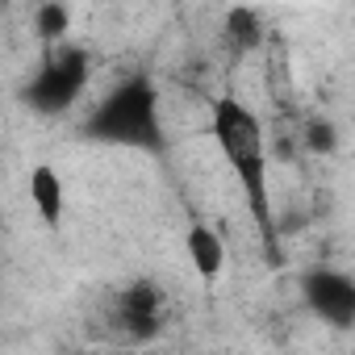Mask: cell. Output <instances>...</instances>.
I'll return each instance as SVG.
<instances>
[{
  "label": "cell",
  "instance_id": "277c9868",
  "mask_svg": "<svg viewBox=\"0 0 355 355\" xmlns=\"http://www.w3.org/2000/svg\"><path fill=\"white\" fill-rule=\"evenodd\" d=\"M88 80H92V59H88V51H80V46H71V42H55V46L42 55L38 71L26 80L21 101H26V109L38 113V117H63V113L76 109V101L84 96Z\"/></svg>",
  "mask_w": 355,
  "mask_h": 355
},
{
  "label": "cell",
  "instance_id": "7a4b0ae2",
  "mask_svg": "<svg viewBox=\"0 0 355 355\" xmlns=\"http://www.w3.org/2000/svg\"><path fill=\"white\" fill-rule=\"evenodd\" d=\"M84 138L105 146H130V150H159L163 146V121H159V88L146 76L121 80L113 92L101 96V105L84 121Z\"/></svg>",
  "mask_w": 355,
  "mask_h": 355
},
{
  "label": "cell",
  "instance_id": "30bf717a",
  "mask_svg": "<svg viewBox=\"0 0 355 355\" xmlns=\"http://www.w3.org/2000/svg\"><path fill=\"white\" fill-rule=\"evenodd\" d=\"M305 146H309L313 155H330V150L338 146L334 125H330V121H309V125H305Z\"/></svg>",
  "mask_w": 355,
  "mask_h": 355
},
{
  "label": "cell",
  "instance_id": "ba28073f",
  "mask_svg": "<svg viewBox=\"0 0 355 355\" xmlns=\"http://www.w3.org/2000/svg\"><path fill=\"white\" fill-rule=\"evenodd\" d=\"M34 30H38V38H42L46 46L67 42L71 9H67V5H59V0H46V5H38V13H34Z\"/></svg>",
  "mask_w": 355,
  "mask_h": 355
},
{
  "label": "cell",
  "instance_id": "52a82bcc",
  "mask_svg": "<svg viewBox=\"0 0 355 355\" xmlns=\"http://www.w3.org/2000/svg\"><path fill=\"white\" fill-rule=\"evenodd\" d=\"M184 255H189V268L197 272L201 284H214L222 272H226V243L214 226L205 222H193L189 234H184Z\"/></svg>",
  "mask_w": 355,
  "mask_h": 355
},
{
  "label": "cell",
  "instance_id": "9c48e42d",
  "mask_svg": "<svg viewBox=\"0 0 355 355\" xmlns=\"http://www.w3.org/2000/svg\"><path fill=\"white\" fill-rule=\"evenodd\" d=\"M226 38H230L239 51H251V46H259L263 26H259V17H255L251 9H230V13H226Z\"/></svg>",
  "mask_w": 355,
  "mask_h": 355
},
{
  "label": "cell",
  "instance_id": "6da1fadb",
  "mask_svg": "<svg viewBox=\"0 0 355 355\" xmlns=\"http://www.w3.org/2000/svg\"><path fill=\"white\" fill-rule=\"evenodd\" d=\"M209 138H214L222 163L230 167V175L239 180L251 218L268 230L272 226V201H268L272 155H268L259 113L239 96H214V105H209Z\"/></svg>",
  "mask_w": 355,
  "mask_h": 355
},
{
  "label": "cell",
  "instance_id": "3957f363",
  "mask_svg": "<svg viewBox=\"0 0 355 355\" xmlns=\"http://www.w3.org/2000/svg\"><path fill=\"white\" fill-rule=\"evenodd\" d=\"M171 326V297L159 280L138 276L105 297L101 309V334L121 347H146Z\"/></svg>",
  "mask_w": 355,
  "mask_h": 355
},
{
  "label": "cell",
  "instance_id": "8992f818",
  "mask_svg": "<svg viewBox=\"0 0 355 355\" xmlns=\"http://www.w3.org/2000/svg\"><path fill=\"white\" fill-rule=\"evenodd\" d=\"M26 193H30V205H34L38 222L46 230H59L63 218H67V184H63V175L51 163H34L30 175H26Z\"/></svg>",
  "mask_w": 355,
  "mask_h": 355
},
{
  "label": "cell",
  "instance_id": "5b68a950",
  "mask_svg": "<svg viewBox=\"0 0 355 355\" xmlns=\"http://www.w3.org/2000/svg\"><path fill=\"white\" fill-rule=\"evenodd\" d=\"M301 301L313 318H322L334 330L355 326V276L338 268H309L301 276Z\"/></svg>",
  "mask_w": 355,
  "mask_h": 355
}]
</instances>
